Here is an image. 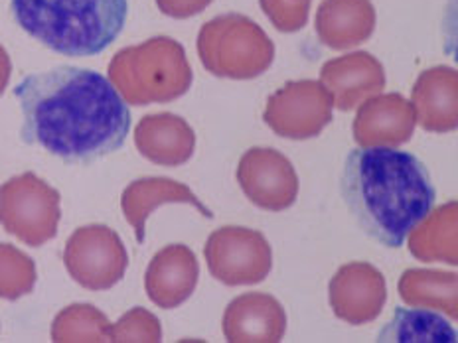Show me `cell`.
Segmentation results:
<instances>
[{
	"instance_id": "1",
	"label": "cell",
	"mask_w": 458,
	"mask_h": 343,
	"mask_svg": "<svg viewBox=\"0 0 458 343\" xmlns=\"http://www.w3.org/2000/svg\"><path fill=\"white\" fill-rule=\"evenodd\" d=\"M14 97L22 109V140L64 162L99 160L129 137L127 103L93 70L64 65L26 75Z\"/></svg>"
},
{
	"instance_id": "2",
	"label": "cell",
	"mask_w": 458,
	"mask_h": 343,
	"mask_svg": "<svg viewBox=\"0 0 458 343\" xmlns=\"http://www.w3.org/2000/svg\"><path fill=\"white\" fill-rule=\"evenodd\" d=\"M342 197L371 239L399 249L433 212L437 192L428 170L411 152L354 148L344 162Z\"/></svg>"
},
{
	"instance_id": "3",
	"label": "cell",
	"mask_w": 458,
	"mask_h": 343,
	"mask_svg": "<svg viewBox=\"0 0 458 343\" xmlns=\"http://www.w3.org/2000/svg\"><path fill=\"white\" fill-rule=\"evenodd\" d=\"M26 34L70 57L98 55L117 40L127 22V0H11Z\"/></svg>"
},
{
	"instance_id": "4",
	"label": "cell",
	"mask_w": 458,
	"mask_h": 343,
	"mask_svg": "<svg viewBox=\"0 0 458 343\" xmlns=\"http://www.w3.org/2000/svg\"><path fill=\"white\" fill-rule=\"evenodd\" d=\"M109 81L129 105L170 103L192 85L184 47L168 36H157L113 55Z\"/></svg>"
},
{
	"instance_id": "5",
	"label": "cell",
	"mask_w": 458,
	"mask_h": 343,
	"mask_svg": "<svg viewBox=\"0 0 458 343\" xmlns=\"http://www.w3.org/2000/svg\"><path fill=\"white\" fill-rule=\"evenodd\" d=\"M198 55L204 68L224 79H255L271 68L275 46L263 28L243 14H222L202 26Z\"/></svg>"
},
{
	"instance_id": "6",
	"label": "cell",
	"mask_w": 458,
	"mask_h": 343,
	"mask_svg": "<svg viewBox=\"0 0 458 343\" xmlns=\"http://www.w3.org/2000/svg\"><path fill=\"white\" fill-rule=\"evenodd\" d=\"M60 192L32 172L0 186V225L28 247L52 241L62 219Z\"/></svg>"
},
{
	"instance_id": "7",
	"label": "cell",
	"mask_w": 458,
	"mask_h": 343,
	"mask_svg": "<svg viewBox=\"0 0 458 343\" xmlns=\"http://www.w3.org/2000/svg\"><path fill=\"white\" fill-rule=\"evenodd\" d=\"M204 256L209 274L227 286L259 284L273 269L269 241L247 227H219L208 237Z\"/></svg>"
},
{
	"instance_id": "8",
	"label": "cell",
	"mask_w": 458,
	"mask_h": 343,
	"mask_svg": "<svg viewBox=\"0 0 458 343\" xmlns=\"http://www.w3.org/2000/svg\"><path fill=\"white\" fill-rule=\"evenodd\" d=\"M64 264L72 279L88 290H109L127 272L129 255L117 231L107 225L75 229L65 243Z\"/></svg>"
},
{
	"instance_id": "9",
	"label": "cell",
	"mask_w": 458,
	"mask_h": 343,
	"mask_svg": "<svg viewBox=\"0 0 458 343\" xmlns=\"http://www.w3.org/2000/svg\"><path fill=\"white\" fill-rule=\"evenodd\" d=\"M332 109V95L320 81H289L267 101L263 121L283 138L309 140L330 125Z\"/></svg>"
},
{
	"instance_id": "10",
	"label": "cell",
	"mask_w": 458,
	"mask_h": 343,
	"mask_svg": "<svg viewBox=\"0 0 458 343\" xmlns=\"http://www.w3.org/2000/svg\"><path fill=\"white\" fill-rule=\"evenodd\" d=\"M237 182L245 197L265 212H284L299 196L293 162L275 148H250L237 166Z\"/></svg>"
},
{
	"instance_id": "11",
	"label": "cell",
	"mask_w": 458,
	"mask_h": 343,
	"mask_svg": "<svg viewBox=\"0 0 458 343\" xmlns=\"http://www.w3.org/2000/svg\"><path fill=\"white\" fill-rule=\"evenodd\" d=\"M328 298L334 314L352 326L376 320L387 302V284L374 264L356 261L332 276Z\"/></svg>"
},
{
	"instance_id": "12",
	"label": "cell",
	"mask_w": 458,
	"mask_h": 343,
	"mask_svg": "<svg viewBox=\"0 0 458 343\" xmlns=\"http://www.w3.org/2000/svg\"><path fill=\"white\" fill-rule=\"evenodd\" d=\"M415 125L413 105L403 95H374L358 109L352 135L361 148H397L411 140Z\"/></svg>"
},
{
	"instance_id": "13",
	"label": "cell",
	"mask_w": 458,
	"mask_h": 343,
	"mask_svg": "<svg viewBox=\"0 0 458 343\" xmlns=\"http://www.w3.org/2000/svg\"><path fill=\"white\" fill-rule=\"evenodd\" d=\"M320 83L330 91L334 107L348 113L384 91L386 71L376 55L352 52L324 63Z\"/></svg>"
},
{
	"instance_id": "14",
	"label": "cell",
	"mask_w": 458,
	"mask_h": 343,
	"mask_svg": "<svg viewBox=\"0 0 458 343\" xmlns=\"http://www.w3.org/2000/svg\"><path fill=\"white\" fill-rule=\"evenodd\" d=\"M222 328L232 343H275L284 338L286 314L271 294L247 292L229 302Z\"/></svg>"
},
{
	"instance_id": "15",
	"label": "cell",
	"mask_w": 458,
	"mask_h": 343,
	"mask_svg": "<svg viewBox=\"0 0 458 343\" xmlns=\"http://www.w3.org/2000/svg\"><path fill=\"white\" fill-rule=\"evenodd\" d=\"M199 279V264L186 245H168L160 249L145 272L147 297L162 310L178 308L192 297Z\"/></svg>"
},
{
	"instance_id": "16",
	"label": "cell",
	"mask_w": 458,
	"mask_h": 343,
	"mask_svg": "<svg viewBox=\"0 0 458 343\" xmlns=\"http://www.w3.org/2000/svg\"><path fill=\"white\" fill-rule=\"evenodd\" d=\"M137 150L152 164L182 166L194 156L196 135L188 121L172 113L147 114L135 129Z\"/></svg>"
},
{
	"instance_id": "17",
	"label": "cell",
	"mask_w": 458,
	"mask_h": 343,
	"mask_svg": "<svg viewBox=\"0 0 458 343\" xmlns=\"http://www.w3.org/2000/svg\"><path fill=\"white\" fill-rule=\"evenodd\" d=\"M411 105L415 121L427 132H451L458 127V73L448 65H437L419 75Z\"/></svg>"
},
{
	"instance_id": "18",
	"label": "cell",
	"mask_w": 458,
	"mask_h": 343,
	"mask_svg": "<svg viewBox=\"0 0 458 343\" xmlns=\"http://www.w3.org/2000/svg\"><path fill=\"white\" fill-rule=\"evenodd\" d=\"M165 204H188L204 217L212 219L214 212L199 202L186 184L170 178H140L131 182L121 196V209L129 225L135 229L137 243L142 245L147 237V222L157 207Z\"/></svg>"
},
{
	"instance_id": "19",
	"label": "cell",
	"mask_w": 458,
	"mask_h": 343,
	"mask_svg": "<svg viewBox=\"0 0 458 343\" xmlns=\"http://www.w3.org/2000/svg\"><path fill=\"white\" fill-rule=\"evenodd\" d=\"M314 26L330 50H350L374 34L376 8L371 0H322Z\"/></svg>"
},
{
	"instance_id": "20",
	"label": "cell",
	"mask_w": 458,
	"mask_h": 343,
	"mask_svg": "<svg viewBox=\"0 0 458 343\" xmlns=\"http://www.w3.org/2000/svg\"><path fill=\"white\" fill-rule=\"evenodd\" d=\"M456 202L445 204L428 213L411 233L409 251L421 263H458L456 247Z\"/></svg>"
},
{
	"instance_id": "21",
	"label": "cell",
	"mask_w": 458,
	"mask_h": 343,
	"mask_svg": "<svg viewBox=\"0 0 458 343\" xmlns=\"http://www.w3.org/2000/svg\"><path fill=\"white\" fill-rule=\"evenodd\" d=\"M458 276L451 271L409 269L399 279V297L415 308L438 310L451 320L458 318Z\"/></svg>"
},
{
	"instance_id": "22",
	"label": "cell",
	"mask_w": 458,
	"mask_h": 343,
	"mask_svg": "<svg viewBox=\"0 0 458 343\" xmlns=\"http://www.w3.org/2000/svg\"><path fill=\"white\" fill-rule=\"evenodd\" d=\"M456 330L443 316L428 308H395L377 341L381 343H456Z\"/></svg>"
},
{
	"instance_id": "23",
	"label": "cell",
	"mask_w": 458,
	"mask_h": 343,
	"mask_svg": "<svg viewBox=\"0 0 458 343\" xmlns=\"http://www.w3.org/2000/svg\"><path fill=\"white\" fill-rule=\"evenodd\" d=\"M111 322L91 304H72L52 322V339L55 343H101L109 341Z\"/></svg>"
},
{
	"instance_id": "24",
	"label": "cell",
	"mask_w": 458,
	"mask_h": 343,
	"mask_svg": "<svg viewBox=\"0 0 458 343\" xmlns=\"http://www.w3.org/2000/svg\"><path fill=\"white\" fill-rule=\"evenodd\" d=\"M34 261L14 245L0 243V298L18 300L36 286Z\"/></svg>"
},
{
	"instance_id": "25",
	"label": "cell",
	"mask_w": 458,
	"mask_h": 343,
	"mask_svg": "<svg viewBox=\"0 0 458 343\" xmlns=\"http://www.w3.org/2000/svg\"><path fill=\"white\" fill-rule=\"evenodd\" d=\"M109 341L113 343H158L162 341L160 320L147 308H132L111 323Z\"/></svg>"
},
{
	"instance_id": "26",
	"label": "cell",
	"mask_w": 458,
	"mask_h": 343,
	"mask_svg": "<svg viewBox=\"0 0 458 343\" xmlns=\"http://www.w3.org/2000/svg\"><path fill=\"white\" fill-rule=\"evenodd\" d=\"M259 4L279 32H299L309 22L310 0H259Z\"/></svg>"
},
{
	"instance_id": "27",
	"label": "cell",
	"mask_w": 458,
	"mask_h": 343,
	"mask_svg": "<svg viewBox=\"0 0 458 343\" xmlns=\"http://www.w3.org/2000/svg\"><path fill=\"white\" fill-rule=\"evenodd\" d=\"M212 3L214 0H157V6L162 14L184 21L204 13Z\"/></svg>"
},
{
	"instance_id": "28",
	"label": "cell",
	"mask_w": 458,
	"mask_h": 343,
	"mask_svg": "<svg viewBox=\"0 0 458 343\" xmlns=\"http://www.w3.org/2000/svg\"><path fill=\"white\" fill-rule=\"evenodd\" d=\"M11 73H13V63H11V55L4 50L3 46H0V95L4 93L8 79H11Z\"/></svg>"
}]
</instances>
